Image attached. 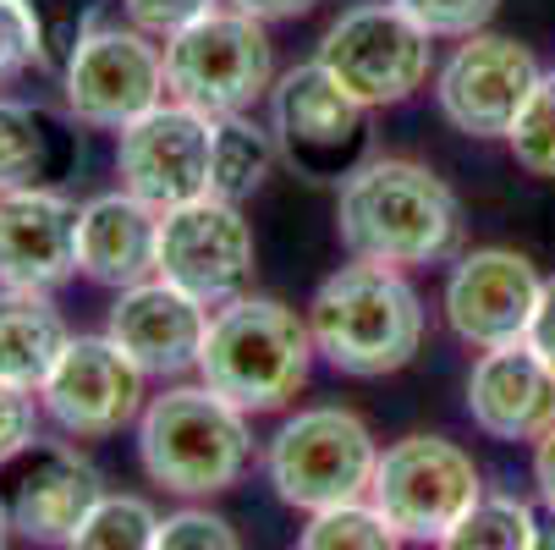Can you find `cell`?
Masks as SVG:
<instances>
[{"label":"cell","mask_w":555,"mask_h":550,"mask_svg":"<svg viewBox=\"0 0 555 550\" xmlns=\"http://www.w3.org/2000/svg\"><path fill=\"white\" fill-rule=\"evenodd\" d=\"M336 231L341 248L369 265H446L462 248V199L435 166L385 154V161H363L336 188Z\"/></svg>","instance_id":"obj_1"},{"label":"cell","mask_w":555,"mask_h":550,"mask_svg":"<svg viewBox=\"0 0 555 550\" xmlns=\"http://www.w3.org/2000/svg\"><path fill=\"white\" fill-rule=\"evenodd\" d=\"M308 331L320 358L352 380H379L408 369L424 347V297L408 270L352 259L320 281L308 303Z\"/></svg>","instance_id":"obj_2"},{"label":"cell","mask_w":555,"mask_h":550,"mask_svg":"<svg viewBox=\"0 0 555 550\" xmlns=\"http://www.w3.org/2000/svg\"><path fill=\"white\" fill-rule=\"evenodd\" d=\"M313 353L320 347H313V331L297 308L248 292L215 308L198 353V380L243 413H281L302 391Z\"/></svg>","instance_id":"obj_3"},{"label":"cell","mask_w":555,"mask_h":550,"mask_svg":"<svg viewBox=\"0 0 555 550\" xmlns=\"http://www.w3.org/2000/svg\"><path fill=\"white\" fill-rule=\"evenodd\" d=\"M138 462L143 474L171 490V496H220L248 474L254 462V430L248 413L231 408L220 391L198 385H171L149 397L138 419Z\"/></svg>","instance_id":"obj_4"},{"label":"cell","mask_w":555,"mask_h":550,"mask_svg":"<svg viewBox=\"0 0 555 550\" xmlns=\"http://www.w3.org/2000/svg\"><path fill=\"white\" fill-rule=\"evenodd\" d=\"M374 468H379V440L341 402L297 408L264 446V474H270L275 496L308 517L369 501Z\"/></svg>","instance_id":"obj_5"},{"label":"cell","mask_w":555,"mask_h":550,"mask_svg":"<svg viewBox=\"0 0 555 550\" xmlns=\"http://www.w3.org/2000/svg\"><path fill=\"white\" fill-rule=\"evenodd\" d=\"M270 23L215 7L193 28L166 39V94L204 116H248L275 89V44Z\"/></svg>","instance_id":"obj_6"},{"label":"cell","mask_w":555,"mask_h":550,"mask_svg":"<svg viewBox=\"0 0 555 550\" xmlns=\"http://www.w3.org/2000/svg\"><path fill=\"white\" fill-rule=\"evenodd\" d=\"M429 39L435 34H424L396 0H358V7H347L325 28L313 61H320L358 105L385 111V105L413 100L429 84V66H435Z\"/></svg>","instance_id":"obj_7"},{"label":"cell","mask_w":555,"mask_h":550,"mask_svg":"<svg viewBox=\"0 0 555 550\" xmlns=\"http://www.w3.org/2000/svg\"><path fill=\"white\" fill-rule=\"evenodd\" d=\"M485 496L479 462L446 435H402L379 451L369 501L379 517L418 545H440Z\"/></svg>","instance_id":"obj_8"},{"label":"cell","mask_w":555,"mask_h":550,"mask_svg":"<svg viewBox=\"0 0 555 550\" xmlns=\"http://www.w3.org/2000/svg\"><path fill=\"white\" fill-rule=\"evenodd\" d=\"M270 132L302 182H347L369 161V105H358L320 61H302L270 89Z\"/></svg>","instance_id":"obj_9"},{"label":"cell","mask_w":555,"mask_h":550,"mask_svg":"<svg viewBox=\"0 0 555 550\" xmlns=\"http://www.w3.org/2000/svg\"><path fill=\"white\" fill-rule=\"evenodd\" d=\"M61 89L72 121L100 127V132H127L138 116H149L166 94V50L143 28H89L83 44L61 66Z\"/></svg>","instance_id":"obj_10"},{"label":"cell","mask_w":555,"mask_h":550,"mask_svg":"<svg viewBox=\"0 0 555 550\" xmlns=\"http://www.w3.org/2000/svg\"><path fill=\"white\" fill-rule=\"evenodd\" d=\"M259 243L243 220V204L193 199L160 215V281L198 297L204 308H225L254 292Z\"/></svg>","instance_id":"obj_11"},{"label":"cell","mask_w":555,"mask_h":550,"mask_svg":"<svg viewBox=\"0 0 555 550\" xmlns=\"http://www.w3.org/2000/svg\"><path fill=\"white\" fill-rule=\"evenodd\" d=\"M539 61L512 34H467L435 72V105L462 138H506L539 84Z\"/></svg>","instance_id":"obj_12"},{"label":"cell","mask_w":555,"mask_h":550,"mask_svg":"<svg viewBox=\"0 0 555 550\" xmlns=\"http://www.w3.org/2000/svg\"><path fill=\"white\" fill-rule=\"evenodd\" d=\"M116 171L121 188L138 193L154 209H177L193 199H209V161H215V116L160 100L149 116H138L127 132H116Z\"/></svg>","instance_id":"obj_13"},{"label":"cell","mask_w":555,"mask_h":550,"mask_svg":"<svg viewBox=\"0 0 555 550\" xmlns=\"http://www.w3.org/2000/svg\"><path fill=\"white\" fill-rule=\"evenodd\" d=\"M44 419L72 440H105L143 419V369L111 336H72L39 385Z\"/></svg>","instance_id":"obj_14"},{"label":"cell","mask_w":555,"mask_h":550,"mask_svg":"<svg viewBox=\"0 0 555 550\" xmlns=\"http://www.w3.org/2000/svg\"><path fill=\"white\" fill-rule=\"evenodd\" d=\"M7 517H12V534L28 539V545H50V550H66L72 534L83 528V517L100 507L105 496V479L100 468L66 446V440H34L23 457H12L7 468Z\"/></svg>","instance_id":"obj_15"},{"label":"cell","mask_w":555,"mask_h":550,"mask_svg":"<svg viewBox=\"0 0 555 550\" xmlns=\"http://www.w3.org/2000/svg\"><path fill=\"white\" fill-rule=\"evenodd\" d=\"M544 297V276L517 248H473L446 276V325L467 347H512L528 342Z\"/></svg>","instance_id":"obj_16"},{"label":"cell","mask_w":555,"mask_h":550,"mask_svg":"<svg viewBox=\"0 0 555 550\" xmlns=\"http://www.w3.org/2000/svg\"><path fill=\"white\" fill-rule=\"evenodd\" d=\"M209 320L215 314L198 297H188L171 281L154 276L143 286L116 292L105 336L143 369V380H182V374H198V353H204Z\"/></svg>","instance_id":"obj_17"},{"label":"cell","mask_w":555,"mask_h":550,"mask_svg":"<svg viewBox=\"0 0 555 550\" xmlns=\"http://www.w3.org/2000/svg\"><path fill=\"white\" fill-rule=\"evenodd\" d=\"M77 209L61 188L0 193V286L55 292L77 276Z\"/></svg>","instance_id":"obj_18"},{"label":"cell","mask_w":555,"mask_h":550,"mask_svg":"<svg viewBox=\"0 0 555 550\" xmlns=\"http://www.w3.org/2000/svg\"><path fill=\"white\" fill-rule=\"evenodd\" d=\"M467 419L490 440L533 446L555 424V369L528 342L479 353L467 374Z\"/></svg>","instance_id":"obj_19"},{"label":"cell","mask_w":555,"mask_h":550,"mask_svg":"<svg viewBox=\"0 0 555 550\" xmlns=\"http://www.w3.org/2000/svg\"><path fill=\"white\" fill-rule=\"evenodd\" d=\"M77 270L89 281L127 292L160 276V209L116 188L77 209Z\"/></svg>","instance_id":"obj_20"},{"label":"cell","mask_w":555,"mask_h":550,"mask_svg":"<svg viewBox=\"0 0 555 550\" xmlns=\"http://www.w3.org/2000/svg\"><path fill=\"white\" fill-rule=\"evenodd\" d=\"M77 161H83V143L66 116L28 100H0V193L61 188Z\"/></svg>","instance_id":"obj_21"},{"label":"cell","mask_w":555,"mask_h":550,"mask_svg":"<svg viewBox=\"0 0 555 550\" xmlns=\"http://www.w3.org/2000/svg\"><path fill=\"white\" fill-rule=\"evenodd\" d=\"M72 331L61 320V308L50 303V292H12L0 286V380L39 391L50 380V369L61 363Z\"/></svg>","instance_id":"obj_22"},{"label":"cell","mask_w":555,"mask_h":550,"mask_svg":"<svg viewBox=\"0 0 555 550\" xmlns=\"http://www.w3.org/2000/svg\"><path fill=\"white\" fill-rule=\"evenodd\" d=\"M281 161L275 132L259 127L254 116H215V161H209V199L248 204L264 182L270 166Z\"/></svg>","instance_id":"obj_23"},{"label":"cell","mask_w":555,"mask_h":550,"mask_svg":"<svg viewBox=\"0 0 555 550\" xmlns=\"http://www.w3.org/2000/svg\"><path fill=\"white\" fill-rule=\"evenodd\" d=\"M533 534H539V512L517 496H479L473 507L435 550H533Z\"/></svg>","instance_id":"obj_24"},{"label":"cell","mask_w":555,"mask_h":550,"mask_svg":"<svg viewBox=\"0 0 555 550\" xmlns=\"http://www.w3.org/2000/svg\"><path fill=\"white\" fill-rule=\"evenodd\" d=\"M160 512L143 496H100V507L83 517V528L72 534L66 550H154L160 545Z\"/></svg>","instance_id":"obj_25"},{"label":"cell","mask_w":555,"mask_h":550,"mask_svg":"<svg viewBox=\"0 0 555 550\" xmlns=\"http://www.w3.org/2000/svg\"><path fill=\"white\" fill-rule=\"evenodd\" d=\"M408 539L396 534L374 501H352V507H331L313 512L308 528L297 534V550H402Z\"/></svg>","instance_id":"obj_26"},{"label":"cell","mask_w":555,"mask_h":550,"mask_svg":"<svg viewBox=\"0 0 555 550\" xmlns=\"http://www.w3.org/2000/svg\"><path fill=\"white\" fill-rule=\"evenodd\" d=\"M506 149H512V161H517L528 177L555 182V66L539 72L528 105L517 111V121H512V132H506Z\"/></svg>","instance_id":"obj_27"},{"label":"cell","mask_w":555,"mask_h":550,"mask_svg":"<svg viewBox=\"0 0 555 550\" xmlns=\"http://www.w3.org/2000/svg\"><path fill=\"white\" fill-rule=\"evenodd\" d=\"M17 12L39 34L44 72H61L72 61V50L83 44V34L94 28V7H89V0H17Z\"/></svg>","instance_id":"obj_28"},{"label":"cell","mask_w":555,"mask_h":550,"mask_svg":"<svg viewBox=\"0 0 555 550\" xmlns=\"http://www.w3.org/2000/svg\"><path fill=\"white\" fill-rule=\"evenodd\" d=\"M396 7L435 39H467V34L490 28L501 0H396Z\"/></svg>","instance_id":"obj_29"},{"label":"cell","mask_w":555,"mask_h":550,"mask_svg":"<svg viewBox=\"0 0 555 550\" xmlns=\"http://www.w3.org/2000/svg\"><path fill=\"white\" fill-rule=\"evenodd\" d=\"M154 550H243V539H236V528L209 512V507H182L160 523V545Z\"/></svg>","instance_id":"obj_30"},{"label":"cell","mask_w":555,"mask_h":550,"mask_svg":"<svg viewBox=\"0 0 555 550\" xmlns=\"http://www.w3.org/2000/svg\"><path fill=\"white\" fill-rule=\"evenodd\" d=\"M39 424H44L39 391H23V385L0 380V468H7L12 457H23L39 440Z\"/></svg>","instance_id":"obj_31"},{"label":"cell","mask_w":555,"mask_h":550,"mask_svg":"<svg viewBox=\"0 0 555 550\" xmlns=\"http://www.w3.org/2000/svg\"><path fill=\"white\" fill-rule=\"evenodd\" d=\"M220 0H121V12L132 28H143L149 39H171L182 28H193L198 17H209Z\"/></svg>","instance_id":"obj_32"},{"label":"cell","mask_w":555,"mask_h":550,"mask_svg":"<svg viewBox=\"0 0 555 550\" xmlns=\"http://www.w3.org/2000/svg\"><path fill=\"white\" fill-rule=\"evenodd\" d=\"M28 66L44 72L39 34H34V23L17 12V0H0V84H17Z\"/></svg>","instance_id":"obj_33"},{"label":"cell","mask_w":555,"mask_h":550,"mask_svg":"<svg viewBox=\"0 0 555 550\" xmlns=\"http://www.w3.org/2000/svg\"><path fill=\"white\" fill-rule=\"evenodd\" d=\"M528 347H533V353L555 369V276H544V297H539V314H533Z\"/></svg>","instance_id":"obj_34"},{"label":"cell","mask_w":555,"mask_h":550,"mask_svg":"<svg viewBox=\"0 0 555 550\" xmlns=\"http://www.w3.org/2000/svg\"><path fill=\"white\" fill-rule=\"evenodd\" d=\"M533 485H539L544 512H555V424L533 440Z\"/></svg>","instance_id":"obj_35"},{"label":"cell","mask_w":555,"mask_h":550,"mask_svg":"<svg viewBox=\"0 0 555 550\" xmlns=\"http://www.w3.org/2000/svg\"><path fill=\"white\" fill-rule=\"evenodd\" d=\"M225 7L248 12V17H259V23H292V17L313 12L320 0H225Z\"/></svg>","instance_id":"obj_36"},{"label":"cell","mask_w":555,"mask_h":550,"mask_svg":"<svg viewBox=\"0 0 555 550\" xmlns=\"http://www.w3.org/2000/svg\"><path fill=\"white\" fill-rule=\"evenodd\" d=\"M533 550H555V512L539 517V534H533Z\"/></svg>","instance_id":"obj_37"},{"label":"cell","mask_w":555,"mask_h":550,"mask_svg":"<svg viewBox=\"0 0 555 550\" xmlns=\"http://www.w3.org/2000/svg\"><path fill=\"white\" fill-rule=\"evenodd\" d=\"M7 539H12V517H7V501H0V550H7Z\"/></svg>","instance_id":"obj_38"}]
</instances>
